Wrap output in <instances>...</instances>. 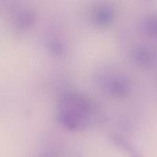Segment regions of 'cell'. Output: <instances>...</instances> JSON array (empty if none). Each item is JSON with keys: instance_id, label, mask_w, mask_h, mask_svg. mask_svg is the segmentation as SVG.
Returning a JSON list of instances; mask_svg holds the SVG:
<instances>
[{"instance_id": "cell-3", "label": "cell", "mask_w": 157, "mask_h": 157, "mask_svg": "<svg viewBox=\"0 0 157 157\" xmlns=\"http://www.w3.org/2000/svg\"><path fill=\"white\" fill-rule=\"evenodd\" d=\"M114 142H115V144L117 145H119L120 147L124 149L129 154L130 157H144L138 151H136L134 149V147L132 146L126 140H124V139H122L121 137H115Z\"/></svg>"}, {"instance_id": "cell-1", "label": "cell", "mask_w": 157, "mask_h": 157, "mask_svg": "<svg viewBox=\"0 0 157 157\" xmlns=\"http://www.w3.org/2000/svg\"><path fill=\"white\" fill-rule=\"evenodd\" d=\"M58 121L68 130L83 131L96 122L97 111L86 99L77 95L67 94L60 100Z\"/></svg>"}, {"instance_id": "cell-2", "label": "cell", "mask_w": 157, "mask_h": 157, "mask_svg": "<svg viewBox=\"0 0 157 157\" xmlns=\"http://www.w3.org/2000/svg\"><path fill=\"white\" fill-rule=\"evenodd\" d=\"M12 21L17 29L26 30L32 28L37 20L35 12L29 7L19 6L13 8Z\"/></svg>"}]
</instances>
